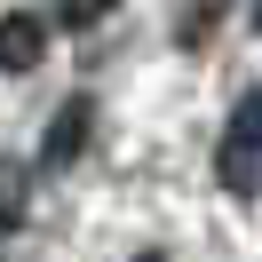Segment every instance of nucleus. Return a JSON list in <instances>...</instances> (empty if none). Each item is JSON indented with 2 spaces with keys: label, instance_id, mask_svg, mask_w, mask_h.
Listing matches in <instances>:
<instances>
[{
  "label": "nucleus",
  "instance_id": "7ed1b4c3",
  "mask_svg": "<svg viewBox=\"0 0 262 262\" xmlns=\"http://www.w3.org/2000/svg\"><path fill=\"white\" fill-rule=\"evenodd\" d=\"M88 119H96V103H88V96H72L64 112H56L48 143H40V167H72V159H80V135H88Z\"/></svg>",
  "mask_w": 262,
  "mask_h": 262
},
{
  "label": "nucleus",
  "instance_id": "20e7f679",
  "mask_svg": "<svg viewBox=\"0 0 262 262\" xmlns=\"http://www.w3.org/2000/svg\"><path fill=\"white\" fill-rule=\"evenodd\" d=\"M112 8H119V0H56V16H64L72 32H88V24H103Z\"/></svg>",
  "mask_w": 262,
  "mask_h": 262
},
{
  "label": "nucleus",
  "instance_id": "423d86ee",
  "mask_svg": "<svg viewBox=\"0 0 262 262\" xmlns=\"http://www.w3.org/2000/svg\"><path fill=\"white\" fill-rule=\"evenodd\" d=\"M135 262H159V254H135Z\"/></svg>",
  "mask_w": 262,
  "mask_h": 262
},
{
  "label": "nucleus",
  "instance_id": "f257e3e1",
  "mask_svg": "<svg viewBox=\"0 0 262 262\" xmlns=\"http://www.w3.org/2000/svg\"><path fill=\"white\" fill-rule=\"evenodd\" d=\"M214 183L223 191H262V88H246L238 112L223 119V143H214Z\"/></svg>",
  "mask_w": 262,
  "mask_h": 262
},
{
  "label": "nucleus",
  "instance_id": "f03ea898",
  "mask_svg": "<svg viewBox=\"0 0 262 262\" xmlns=\"http://www.w3.org/2000/svg\"><path fill=\"white\" fill-rule=\"evenodd\" d=\"M40 56H48V24L32 8H8L0 16V72H32Z\"/></svg>",
  "mask_w": 262,
  "mask_h": 262
},
{
  "label": "nucleus",
  "instance_id": "39448f33",
  "mask_svg": "<svg viewBox=\"0 0 262 262\" xmlns=\"http://www.w3.org/2000/svg\"><path fill=\"white\" fill-rule=\"evenodd\" d=\"M16 223V175H0V230Z\"/></svg>",
  "mask_w": 262,
  "mask_h": 262
}]
</instances>
